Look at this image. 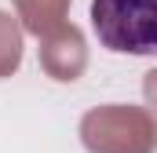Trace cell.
<instances>
[{"instance_id":"1","label":"cell","mask_w":157,"mask_h":153,"mask_svg":"<svg viewBox=\"0 0 157 153\" xmlns=\"http://www.w3.org/2000/svg\"><path fill=\"white\" fill-rule=\"evenodd\" d=\"M91 29L117 55H157V0H91Z\"/></svg>"}]
</instances>
